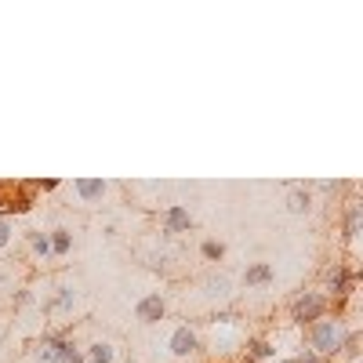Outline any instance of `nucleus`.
<instances>
[{
	"label": "nucleus",
	"mask_w": 363,
	"mask_h": 363,
	"mask_svg": "<svg viewBox=\"0 0 363 363\" xmlns=\"http://www.w3.org/2000/svg\"><path fill=\"white\" fill-rule=\"evenodd\" d=\"M26 363H84L80 345L58 327H44L40 335L29 342L26 349Z\"/></svg>",
	"instance_id": "1"
},
{
	"label": "nucleus",
	"mask_w": 363,
	"mask_h": 363,
	"mask_svg": "<svg viewBox=\"0 0 363 363\" xmlns=\"http://www.w3.org/2000/svg\"><path fill=\"white\" fill-rule=\"evenodd\" d=\"M352 335V327L345 316H320L316 323L306 327V342H309V352H316L320 359H330V356H342L345 342Z\"/></svg>",
	"instance_id": "2"
},
{
	"label": "nucleus",
	"mask_w": 363,
	"mask_h": 363,
	"mask_svg": "<svg viewBox=\"0 0 363 363\" xmlns=\"http://www.w3.org/2000/svg\"><path fill=\"white\" fill-rule=\"evenodd\" d=\"M77 309H80V287H77L73 280L51 284L48 294L40 298V306H37V313H40L44 320H73Z\"/></svg>",
	"instance_id": "3"
},
{
	"label": "nucleus",
	"mask_w": 363,
	"mask_h": 363,
	"mask_svg": "<svg viewBox=\"0 0 363 363\" xmlns=\"http://www.w3.org/2000/svg\"><path fill=\"white\" fill-rule=\"evenodd\" d=\"M207 327H211V349L215 352H233L244 345V335H240V316L229 313V309H215L207 316Z\"/></svg>",
	"instance_id": "4"
},
{
	"label": "nucleus",
	"mask_w": 363,
	"mask_h": 363,
	"mask_svg": "<svg viewBox=\"0 0 363 363\" xmlns=\"http://www.w3.org/2000/svg\"><path fill=\"white\" fill-rule=\"evenodd\" d=\"M164 349H167L171 359L189 363V359L200 356L203 338H200V330H196L193 323H171V327H167V338H164Z\"/></svg>",
	"instance_id": "5"
},
{
	"label": "nucleus",
	"mask_w": 363,
	"mask_h": 363,
	"mask_svg": "<svg viewBox=\"0 0 363 363\" xmlns=\"http://www.w3.org/2000/svg\"><path fill=\"white\" fill-rule=\"evenodd\" d=\"M62 189L69 193V200L77 207H102V200L109 196V182L106 178H73V182H62Z\"/></svg>",
	"instance_id": "6"
},
{
	"label": "nucleus",
	"mask_w": 363,
	"mask_h": 363,
	"mask_svg": "<svg viewBox=\"0 0 363 363\" xmlns=\"http://www.w3.org/2000/svg\"><path fill=\"white\" fill-rule=\"evenodd\" d=\"M327 306H330V298L323 291H298L291 298V320L301 323V327H309L320 316H327Z\"/></svg>",
	"instance_id": "7"
},
{
	"label": "nucleus",
	"mask_w": 363,
	"mask_h": 363,
	"mask_svg": "<svg viewBox=\"0 0 363 363\" xmlns=\"http://www.w3.org/2000/svg\"><path fill=\"white\" fill-rule=\"evenodd\" d=\"M135 320L142 327H160L167 320V294L164 291H145L135 301Z\"/></svg>",
	"instance_id": "8"
},
{
	"label": "nucleus",
	"mask_w": 363,
	"mask_h": 363,
	"mask_svg": "<svg viewBox=\"0 0 363 363\" xmlns=\"http://www.w3.org/2000/svg\"><path fill=\"white\" fill-rule=\"evenodd\" d=\"M196 229V222H193V215H189V207L186 203H167L164 211H160V233L164 236H189Z\"/></svg>",
	"instance_id": "9"
},
{
	"label": "nucleus",
	"mask_w": 363,
	"mask_h": 363,
	"mask_svg": "<svg viewBox=\"0 0 363 363\" xmlns=\"http://www.w3.org/2000/svg\"><path fill=\"white\" fill-rule=\"evenodd\" d=\"M323 291L330 294V298H349L352 291H356V272H352V265H345V262H335L327 272H323Z\"/></svg>",
	"instance_id": "10"
},
{
	"label": "nucleus",
	"mask_w": 363,
	"mask_h": 363,
	"mask_svg": "<svg viewBox=\"0 0 363 363\" xmlns=\"http://www.w3.org/2000/svg\"><path fill=\"white\" fill-rule=\"evenodd\" d=\"M200 294L211 301V306H225V301L233 298V280H229V272H207V277L200 280Z\"/></svg>",
	"instance_id": "11"
},
{
	"label": "nucleus",
	"mask_w": 363,
	"mask_h": 363,
	"mask_svg": "<svg viewBox=\"0 0 363 363\" xmlns=\"http://www.w3.org/2000/svg\"><path fill=\"white\" fill-rule=\"evenodd\" d=\"M84 363H120V349L109 338H91L87 345H80Z\"/></svg>",
	"instance_id": "12"
},
{
	"label": "nucleus",
	"mask_w": 363,
	"mask_h": 363,
	"mask_svg": "<svg viewBox=\"0 0 363 363\" xmlns=\"http://www.w3.org/2000/svg\"><path fill=\"white\" fill-rule=\"evenodd\" d=\"M240 349H244V359H247V363H269V359H277V342L265 338V335L247 338Z\"/></svg>",
	"instance_id": "13"
},
{
	"label": "nucleus",
	"mask_w": 363,
	"mask_h": 363,
	"mask_svg": "<svg viewBox=\"0 0 363 363\" xmlns=\"http://www.w3.org/2000/svg\"><path fill=\"white\" fill-rule=\"evenodd\" d=\"M277 284V269H272L269 262H251L244 269V287L247 291H258V287H272Z\"/></svg>",
	"instance_id": "14"
},
{
	"label": "nucleus",
	"mask_w": 363,
	"mask_h": 363,
	"mask_svg": "<svg viewBox=\"0 0 363 363\" xmlns=\"http://www.w3.org/2000/svg\"><path fill=\"white\" fill-rule=\"evenodd\" d=\"M22 236H26L29 255H33L37 262H55V258H51V240H48V233H44V229H26Z\"/></svg>",
	"instance_id": "15"
},
{
	"label": "nucleus",
	"mask_w": 363,
	"mask_h": 363,
	"mask_svg": "<svg viewBox=\"0 0 363 363\" xmlns=\"http://www.w3.org/2000/svg\"><path fill=\"white\" fill-rule=\"evenodd\" d=\"M287 211H291V215H309V211H313L309 186H291L287 189Z\"/></svg>",
	"instance_id": "16"
},
{
	"label": "nucleus",
	"mask_w": 363,
	"mask_h": 363,
	"mask_svg": "<svg viewBox=\"0 0 363 363\" xmlns=\"http://www.w3.org/2000/svg\"><path fill=\"white\" fill-rule=\"evenodd\" d=\"M48 240H51V258H66L73 251V229H66V225H55L48 233Z\"/></svg>",
	"instance_id": "17"
},
{
	"label": "nucleus",
	"mask_w": 363,
	"mask_h": 363,
	"mask_svg": "<svg viewBox=\"0 0 363 363\" xmlns=\"http://www.w3.org/2000/svg\"><path fill=\"white\" fill-rule=\"evenodd\" d=\"M359 225H363V211H359V203L352 200L349 211H345V240H349V244H356V240H359Z\"/></svg>",
	"instance_id": "18"
},
{
	"label": "nucleus",
	"mask_w": 363,
	"mask_h": 363,
	"mask_svg": "<svg viewBox=\"0 0 363 363\" xmlns=\"http://www.w3.org/2000/svg\"><path fill=\"white\" fill-rule=\"evenodd\" d=\"M200 258L203 262H222L225 258V244L222 240H200Z\"/></svg>",
	"instance_id": "19"
},
{
	"label": "nucleus",
	"mask_w": 363,
	"mask_h": 363,
	"mask_svg": "<svg viewBox=\"0 0 363 363\" xmlns=\"http://www.w3.org/2000/svg\"><path fill=\"white\" fill-rule=\"evenodd\" d=\"M11 244H15V218L0 215V251L11 247Z\"/></svg>",
	"instance_id": "20"
},
{
	"label": "nucleus",
	"mask_w": 363,
	"mask_h": 363,
	"mask_svg": "<svg viewBox=\"0 0 363 363\" xmlns=\"http://www.w3.org/2000/svg\"><path fill=\"white\" fill-rule=\"evenodd\" d=\"M15 294V272H0V298Z\"/></svg>",
	"instance_id": "21"
},
{
	"label": "nucleus",
	"mask_w": 363,
	"mask_h": 363,
	"mask_svg": "<svg viewBox=\"0 0 363 363\" xmlns=\"http://www.w3.org/2000/svg\"><path fill=\"white\" fill-rule=\"evenodd\" d=\"M313 189H320V193H338V189H342V182H316Z\"/></svg>",
	"instance_id": "22"
},
{
	"label": "nucleus",
	"mask_w": 363,
	"mask_h": 363,
	"mask_svg": "<svg viewBox=\"0 0 363 363\" xmlns=\"http://www.w3.org/2000/svg\"><path fill=\"white\" fill-rule=\"evenodd\" d=\"M298 363H323V359H320L316 352H309V349H306V352H298Z\"/></svg>",
	"instance_id": "23"
},
{
	"label": "nucleus",
	"mask_w": 363,
	"mask_h": 363,
	"mask_svg": "<svg viewBox=\"0 0 363 363\" xmlns=\"http://www.w3.org/2000/svg\"><path fill=\"white\" fill-rule=\"evenodd\" d=\"M277 363H298V356H280Z\"/></svg>",
	"instance_id": "24"
},
{
	"label": "nucleus",
	"mask_w": 363,
	"mask_h": 363,
	"mask_svg": "<svg viewBox=\"0 0 363 363\" xmlns=\"http://www.w3.org/2000/svg\"><path fill=\"white\" fill-rule=\"evenodd\" d=\"M0 189H4V186H0Z\"/></svg>",
	"instance_id": "25"
}]
</instances>
